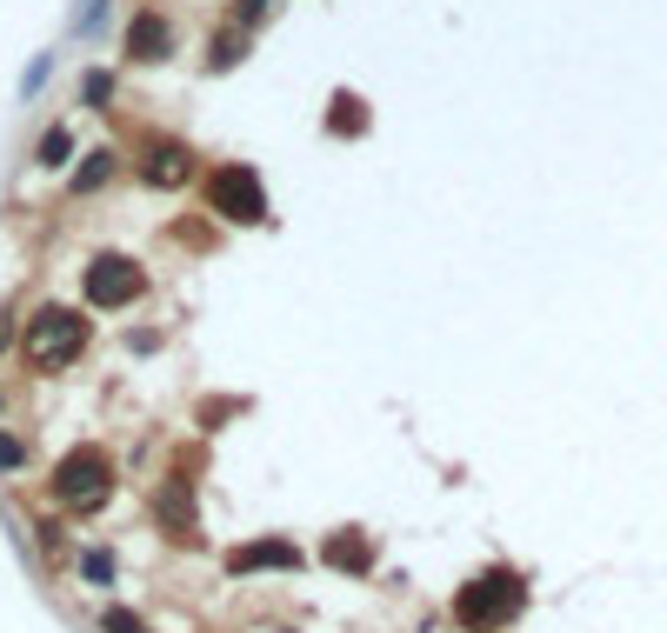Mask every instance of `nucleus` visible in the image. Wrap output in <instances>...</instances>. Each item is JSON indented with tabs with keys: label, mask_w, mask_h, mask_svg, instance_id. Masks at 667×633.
<instances>
[{
	"label": "nucleus",
	"mask_w": 667,
	"mask_h": 633,
	"mask_svg": "<svg viewBox=\"0 0 667 633\" xmlns=\"http://www.w3.org/2000/svg\"><path fill=\"white\" fill-rule=\"evenodd\" d=\"M194 187H200V214H214L220 227H267L274 220V194H267V174L254 160H207Z\"/></svg>",
	"instance_id": "nucleus-1"
},
{
	"label": "nucleus",
	"mask_w": 667,
	"mask_h": 633,
	"mask_svg": "<svg viewBox=\"0 0 667 633\" xmlns=\"http://www.w3.org/2000/svg\"><path fill=\"white\" fill-rule=\"evenodd\" d=\"M87 347H94V314H87V307H67V300H40V307L27 314V327H20V354H27L33 374H60V367H73Z\"/></svg>",
	"instance_id": "nucleus-2"
},
{
	"label": "nucleus",
	"mask_w": 667,
	"mask_h": 633,
	"mask_svg": "<svg viewBox=\"0 0 667 633\" xmlns=\"http://www.w3.org/2000/svg\"><path fill=\"white\" fill-rule=\"evenodd\" d=\"M521 607H528V581L514 567H488L454 594V621L468 633H501L508 621H521Z\"/></svg>",
	"instance_id": "nucleus-3"
},
{
	"label": "nucleus",
	"mask_w": 667,
	"mask_h": 633,
	"mask_svg": "<svg viewBox=\"0 0 667 633\" xmlns=\"http://www.w3.org/2000/svg\"><path fill=\"white\" fill-rule=\"evenodd\" d=\"M53 501H60L67 514H100V507L114 501V454L94 447V441L67 447V454L53 461Z\"/></svg>",
	"instance_id": "nucleus-4"
},
{
	"label": "nucleus",
	"mask_w": 667,
	"mask_h": 633,
	"mask_svg": "<svg viewBox=\"0 0 667 633\" xmlns=\"http://www.w3.org/2000/svg\"><path fill=\"white\" fill-rule=\"evenodd\" d=\"M80 300H87V314H127V307L147 300V267H140L134 254L100 247V254H87V267H80Z\"/></svg>",
	"instance_id": "nucleus-5"
},
{
	"label": "nucleus",
	"mask_w": 667,
	"mask_h": 633,
	"mask_svg": "<svg viewBox=\"0 0 667 633\" xmlns=\"http://www.w3.org/2000/svg\"><path fill=\"white\" fill-rule=\"evenodd\" d=\"M127 160H134V180L154 187V194H180V187H194L200 167H207L180 133H140V147H134Z\"/></svg>",
	"instance_id": "nucleus-6"
},
{
	"label": "nucleus",
	"mask_w": 667,
	"mask_h": 633,
	"mask_svg": "<svg viewBox=\"0 0 667 633\" xmlns=\"http://www.w3.org/2000/svg\"><path fill=\"white\" fill-rule=\"evenodd\" d=\"M174 53H180V33H174L167 7L140 0V7L120 20V67H167Z\"/></svg>",
	"instance_id": "nucleus-7"
},
{
	"label": "nucleus",
	"mask_w": 667,
	"mask_h": 633,
	"mask_svg": "<svg viewBox=\"0 0 667 633\" xmlns=\"http://www.w3.org/2000/svg\"><path fill=\"white\" fill-rule=\"evenodd\" d=\"M120 174H127V154H120L114 140H100V147H87V154L67 167V200H100Z\"/></svg>",
	"instance_id": "nucleus-8"
},
{
	"label": "nucleus",
	"mask_w": 667,
	"mask_h": 633,
	"mask_svg": "<svg viewBox=\"0 0 667 633\" xmlns=\"http://www.w3.org/2000/svg\"><path fill=\"white\" fill-rule=\"evenodd\" d=\"M321 133H327V140H367V133H374V100H367L361 87H327Z\"/></svg>",
	"instance_id": "nucleus-9"
},
{
	"label": "nucleus",
	"mask_w": 667,
	"mask_h": 633,
	"mask_svg": "<svg viewBox=\"0 0 667 633\" xmlns=\"http://www.w3.org/2000/svg\"><path fill=\"white\" fill-rule=\"evenodd\" d=\"M220 567H227L234 581H241V574H261V567H281V574H287V567H301V547H294V541H281V534H267V541L227 547V554H220Z\"/></svg>",
	"instance_id": "nucleus-10"
},
{
	"label": "nucleus",
	"mask_w": 667,
	"mask_h": 633,
	"mask_svg": "<svg viewBox=\"0 0 667 633\" xmlns=\"http://www.w3.org/2000/svg\"><path fill=\"white\" fill-rule=\"evenodd\" d=\"M321 561H327L334 574H374V541H367L361 527H341V534L321 541Z\"/></svg>",
	"instance_id": "nucleus-11"
},
{
	"label": "nucleus",
	"mask_w": 667,
	"mask_h": 633,
	"mask_svg": "<svg viewBox=\"0 0 667 633\" xmlns=\"http://www.w3.org/2000/svg\"><path fill=\"white\" fill-rule=\"evenodd\" d=\"M247 53H254V33H241V27H227V20L200 40V67H207V73H234Z\"/></svg>",
	"instance_id": "nucleus-12"
},
{
	"label": "nucleus",
	"mask_w": 667,
	"mask_h": 633,
	"mask_svg": "<svg viewBox=\"0 0 667 633\" xmlns=\"http://www.w3.org/2000/svg\"><path fill=\"white\" fill-rule=\"evenodd\" d=\"M73 160H80L73 127H67V120H47V127H40V140H33V167H40V174H67Z\"/></svg>",
	"instance_id": "nucleus-13"
},
{
	"label": "nucleus",
	"mask_w": 667,
	"mask_h": 633,
	"mask_svg": "<svg viewBox=\"0 0 667 633\" xmlns=\"http://www.w3.org/2000/svg\"><path fill=\"white\" fill-rule=\"evenodd\" d=\"M73 100L87 107V113H114V100H120V67H87L80 73V87H73Z\"/></svg>",
	"instance_id": "nucleus-14"
},
{
	"label": "nucleus",
	"mask_w": 667,
	"mask_h": 633,
	"mask_svg": "<svg viewBox=\"0 0 667 633\" xmlns=\"http://www.w3.org/2000/svg\"><path fill=\"white\" fill-rule=\"evenodd\" d=\"M281 7H287V0H227V27H241V33L261 40V33L281 20Z\"/></svg>",
	"instance_id": "nucleus-15"
},
{
	"label": "nucleus",
	"mask_w": 667,
	"mask_h": 633,
	"mask_svg": "<svg viewBox=\"0 0 667 633\" xmlns=\"http://www.w3.org/2000/svg\"><path fill=\"white\" fill-rule=\"evenodd\" d=\"M73 567H80V581H87V587H100V594L120 581V561H114V547H80V554H73Z\"/></svg>",
	"instance_id": "nucleus-16"
},
{
	"label": "nucleus",
	"mask_w": 667,
	"mask_h": 633,
	"mask_svg": "<svg viewBox=\"0 0 667 633\" xmlns=\"http://www.w3.org/2000/svg\"><path fill=\"white\" fill-rule=\"evenodd\" d=\"M174 240L194 247V254H207V247H220V220H214V214H180V220H174Z\"/></svg>",
	"instance_id": "nucleus-17"
},
{
	"label": "nucleus",
	"mask_w": 667,
	"mask_h": 633,
	"mask_svg": "<svg viewBox=\"0 0 667 633\" xmlns=\"http://www.w3.org/2000/svg\"><path fill=\"white\" fill-rule=\"evenodd\" d=\"M107 7H114V0H73V13H67V40H94V33L107 27Z\"/></svg>",
	"instance_id": "nucleus-18"
},
{
	"label": "nucleus",
	"mask_w": 667,
	"mask_h": 633,
	"mask_svg": "<svg viewBox=\"0 0 667 633\" xmlns=\"http://www.w3.org/2000/svg\"><path fill=\"white\" fill-rule=\"evenodd\" d=\"M100 633H154V627H147V621H140L134 607H120V601H107V607H100Z\"/></svg>",
	"instance_id": "nucleus-19"
},
{
	"label": "nucleus",
	"mask_w": 667,
	"mask_h": 633,
	"mask_svg": "<svg viewBox=\"0 0 667 633\" xmlns=\"http://www.w3.org/2000/svg\"><path fill=\"white\" fill-rule=\"evenodd\" d=\"M20 467H27V441L0 421V474H20Z\"/></svg>",
	"instance_id": "nucleus-20"
},
{
	"label": "nucleus",
	"mask_w": 667,
	"mask_h": 633,
	"mask_svg": "<svg viewBox=\"0 0 667 633\" xmlns=\"http://www.w3.org/2000/svg\"><path fill=\"white\" fill-rule=\"evenodd\" d=\"M47 73H53V53H33V60H27V73H20V93L33 100V93L47 87Z\"/></svg>",
	"instance_id": "nucleus-21"
},
{
	"label": "nucleus",
	"mask_w": 667,
	"mask_h": 633,
	"mask_svg": "<svg viewBox=\"0 0 667 633\" xmlns=\"http://www.w3.org/2000/svg\"><path fill=\"white\" fill-rule=\"evenodd\" d=\"M120 340H127V354H160V347H167V334H160V327H127Z\"/></svg>",
	"instance_id": "nucleus-22"
},
{
	"label": "nucleus",
	"mask_w": 667,
	"mask_h": 633,
	"mask_svg": "<svg viewBox=\"0 0 667 633\" xmlns=\"http://www.w3.org/2000/svg\"><path fill=\"white\" fill-rule=\"evenodd\" d=\"M0 421H7V380H0Z\"/></svg>",
	"instance_id": "nucleus-23"
},
{
	"label": "nucleus",
	"mask_w": 667,
	"mask_h": 633,
	"mask_svg": "<svg viewBox=\"0 0 667 633\" xmlns=\"http://www.w3.org/2000/svg\"><path fill=\"white\" fill-rule=\"evenodd\" d=\"M274 633H294V627H274Z\"/></svg>",
	"instance_id": "nucleus-24"
}]
</instances>
